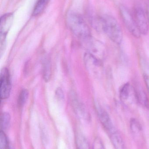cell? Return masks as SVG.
I'll list each match as a JSON object with an SVG mask.
<instances>
[{
    "label": "cell",
    "mask_w": 149,
    "mask_h": 149,
    "mask_svg": "<svg viewBox=\"0 0 149 149\" xmlns=\"http://www.w3.org/2000/svg\"><path fill=\"white\" fill-rule=\"evenodd\" d=\"M147 12H148V21L149 24V3L148 4V9H147Z\"/></svg>",
    "instance_id": "obj_22"
},
{
    "label": "cell",
    "mask_w": 149,
    "mask_h": 149,
    "mask_svg": "<svg viewBox=\"0 0 149 149\" xmlns=\"http://www.w3.org/2000/svg\"><path fill=\"white\" fill-rule=\"evenodd\" d=\"M134 91L136 100L143 107L149 108L148 98L144 90L141 88L138 87L136 90H134Z\"/></svg>",
    "instance_id": "obj_10"
},
{
    "label": "cell",
    "mask_w": 149,
    "mask_h": 149,
    "mask_svg": "<svg viewBox=\"0 0 149 149\" xmlns=\"http://www.w3.org/2000/svg\"><path fill=\"white\" fill-rule=\"evenodd\" d=\"M86 64L91 72L95 75L101 74L103 70L101 60L88 53L85 57Z\"/></svg>",
    "instance_id": "obj_8"
},
{
    "label": "cell",
    "mask_w": 149,
    "mask_h": 149,
    "mask_svg": "<svg viewBox=\"0 0 149 149\" xmlns=\"http://www.w3.org/2000/svg\"><path fill=\"white\" fill-rule=\"evenodd\" d=\"M88 43V48L90 54L101 60L106 53V47L102 43L94 40L90 37L86 39Z\"/></svg>",
    "instance_id": "obj_7"
},
{
    "label": "cell",
    "mask_w": 149,
    "mask_h": 149,
    "mask_svg": "<svg viewBox=\"0 0 149 149\" xmlns=\"http://www.w3.org/2000/svg\"><path fill=\"white\" fill-rule=\"evenodd\" d=\"M1 98L5 100L8 98L11 91V81L9 72L7 68H3L1 73Z\"/></svg>",
    "instance_id": "obj_5"
},
{
    "label": "cell",
    "mask_w": 149,
    "mask_h": 149,
    "mask_svg": "<svg viewBox=\"0 0 149 149\" xmlns=\"http://www.w3.org/2000/svg\"><path fill=\"white\" fill-rule=\"evenodd\" d=\"M96 110L99 120L109 138L119 133L115 127L110 116L100 105L96 104Z\"/></svg>",
    "instance_id": "obj_3"
},
{
    "label": "cell",
    "mask_w": 149,
    "mask_h": 149,
    "mask_svg": "<svg viewBox=\"0 0 149 149\" xmlns=\"http://www.w3.org/2000/svg\"><path fill=\"white\" fill-rule=\"evenodd\" d=\"M10 116L9 114L4 112L1 116V130L5 131L8 128L10 123Z\"/></svg>",
    "instance_id": "obj_15"
},
{
    "label": "cell",
    "mask_w": 149,
    "mask_h": 149,
    "mask_svg": "<svg viewBox=\"0 0 149 149\" xmlns=\"http://www.w3.org/2000/svg\"><path fill=\"white\" fill-rule=\"evenodd\" d=\"M92 149H106L102 140L100 137H97L94 139Z\"/></svg>",
    "instance_id": "obj_20"
},
{
    "label": "cell",
    "mask_w": 149,
    "mask_h": 149,
    "mask_svg": "<svg viewBox=\"0 0 149 149\" xmlns=\"http://www.w3.org/2000/svg\"><path fill=\"white\" fill-rule=\"evenodd\" d=\"M101 17L103 32L115 43L120 44L123 39V32L117 20L110 15H105Z\"/></svg>",
    "instance_id": "obj_2"
},
{
    "label": "cell",
    "mask_w": 149,
    "mask_h": 149,
    "mask_svg": "<svg viewBox=\"0 0 149 149\" xmlns=\"http://www.w3.org/2000/svg\"><path fill=\"white\" fill-rule=\"evenodd\" d=\"M143 76L145 84L149 91V65L144 63L143 65Z\"/></svg>",
    "instance_id": "obj_19"
},
{
    "label": "cell",
    "mask_w": 149,
    "mask_h": 149,
    "mask_svg": "<svg viewBox=\"0 0 149 149\" xmlns=\"http://www.w3.org/2000/svg\"><path fill=\"white\" fill-rule=\"evenodd\" d=\"M134 19L141 34L146 35L149 31V23L142 8L136 7L134 10Z\"/></svg>",
    "instance_id": "obj_6"
},
{
    "label": "cell",
    "mask_w": 149,
    "mask_h": 149,
    "mask_svg": "<svg viewBox=\"0 0 149 149\" xmlns=\"http://www.w3.org/2000/svg\"><path fill=\"white\" fill-rule=\"evenodd\" d=\"M120 13L123 22L129 32L136 38H139L141 34L138 27L131 13L125 6H120Z\"/></svg>",
    "instance_id": "obj_4"
},
{
    "label": "cell",
    "mask_w": 149,
    "mask_h": 149,
    "mask_svg": "<svg viewBox=\"0 0 149 149\" xmlns=\"http://www.w3.org/2000/svg\"><path fill=\"white\" fill-rule=\"evenodd\" d=\"M50 0H38L36 3L33 11L32 15L33 17H36L41 15L46 8Z\"/></svg>",
    "instance_id": "obj_13"
},
{
    "label": "cell",
    "mask_w": 149,
    "mask_h": 149,
    "mask_svg": "<svg viewBox=\"0 0 149 149\" xmlns=\"http://www.w3.org/2000/svg\"><path fill=\"white\" fill-rule=\"evenodd\" d=\"M75 143L77 149H90V146L87 139L81 133H77L76 134Z\"/></svg>",
    "instance_id": "obj_11"
},
{
    "label": "cell",
    "mask_w": 149,
    "mask_h": 149,
    "mask_svg": "<svg viewBox=\"0 0 149 149\" xmlns=\"http://www.w3.org/2000/svg\"><path fill=\"white\" fill-rule=\"evenodd\" d=\"M56 95L58 100L59 101L63 100L64 99V94L61 88H58L56 91Z\"/></svg>",
    "instance_id": "obj_21"
},
{
    "label": "cell",
    "mask_w": 149,
    "mask_h": 149,
    "mask_svg": "<svg viewBox=\"0 0 149 149\" xmlns=\"http://www.w3.org/2000/svg\"><path fill=\"white\" fill-rule=\"evenodd\" d=\"M66 22L69 29L78 37L84 40L91 37L90 29L79 14L69 12L66 15Z\"/></svg>",
    "instance_id": "obj_1"
},
{
    "label": "cell",
    "mask_w": 149,
    "mask_h": 149,
    "mask_svg": "<svg viewBox=\"0 0 149 149\" xmlns=\"http://www.w3.org/2000/svg\"><path fill=\"white\" fill-rule=\"evenodd\" d=\"M129 83H125L121 88L120 96L121 100L123 102H127L131 97L132 89Z\"/></svg>",
    "instance_id": "obj_12"
},
{
    "label": "cell",
    "mask_w": 149,
    "mask_h": 149,
    "mask_svg": "<svg viewBox=\"0 0 149 149\" xmlns=\"http://www.w3.org/2000/svg\"><path fill=\"white\" fill-rule=\"evenodd\" d=\"M29 97V92L26 89H23L20 92L18 96L17 103L19 107H22L24 105Z\"/></svg>",
    "instance_id": "obj_17"
},
{
    "label": "cell",
    "mask_w": 149,
    "mask_h": 149,
    "mask_svg": "<svg viewBox=\"0 0 149 149\" xmlns=\"http://www.w3.org/2000/svg\"><path fill=\"white\" fill-rule=\"evenodd\" d=\"M130 127L132 132L135 134H140L142 130L141 124L135 118H132L130 120Z\"/></svg>",
    "instance_id": "obj_16"
},
{
    "label": "cell",
    "mask_w": 149,
    "mask_h": 149,
    "mask_svg": "<svg viewBox=\"0 0 149 149\" xmlns=\"http://www.w3.org/2000/svg\"><path fill=\"white\" fill-rule=\"evenodd\" d=\"M43 77L45 81H48L51 75V63L49 57H45L43 62Z\"/></svg>",
    "instance_id": "obj_14"
},
{
    "label": "cell",
    "mask_w": 149,
    "mask_h": 149,
    "mask_svg": "<svg viewBox=\"0 0 149 149\" xmlns=\"http://www.w3.org/2000/svg\"><path fill=\"white\" fill-rule=\"evenodd\" d=\"M14 15L12 13H9L3 15L1 17L0 31L1 34L6 35L13 22Z\"/></svg>",
    "instance_id": "obj_9"
},
{
    "label": "cell",
    "mask_w": 149,
    "mask_h": 149,
    "mask_svg": "<svg viewBox=\"0 0 149 149\" xmlns=\"http://www.w3.org/2000/svg\"><path fill=\"white\" fill-rule=\"evenodd\" d=\"M8 146V138L4 131L1 130L0 133V149H7Z\"/></svg>",
    "instance_id": "obj_18"
}]
</instances>
